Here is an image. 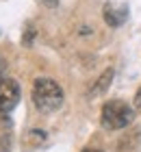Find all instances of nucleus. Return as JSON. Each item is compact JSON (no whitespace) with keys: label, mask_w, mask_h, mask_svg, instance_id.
I'll return each instance as SVG.
<instances>
[{"label":"nucleus","mask_w":141,"mask_h":152,"mask_svg":"<svg viewBox=\"0 0 141 152\" xmlns=\"http://www.w3.org/2000/svg\"><path fill=\"white\" fill-rule=\"evenodd\" d=\"M113 76H115V72H113V67H109V70H104L102 72V76L96 80V85L91 87V96H100V94H104L109 89V85L113 83Z\"/></svg>","instance_id":"39448f33"},{"label":"nucleus","mask_w":141,"mask_h":152,"mask_svg":"<svg viewBox=\"0 0 141 152\" xmlns=\"http://www.w3.org/2000/svg\"><path fill=\"white\" fill-rule=\"evenodd\" d=\"M102 15H104L109 26H122L126 20H128V7L124 2H107Z\"/></svg>","instance_id":"20e7f679"},{"label":"nucleus","mask_w":141,"mask_h":152,"mask_svg":"<svg viewBox=\"0 0 141 152\" xmlns=\"http://www.w3.org/2000/svg\"><path fill=\"white\" fill-rule=\"evenodd\" d=\"M33 102L39 111L52 113L63 104V89L50 78H37L33 85Z\"/></svg>","instance_id":"f257e3e1"},{"label":"nucleus","mask_w":141,"mask_h":152,"mask_svg":"<svg viewBox=\"0 0 141 152\" xmlns=\"http://www.w3.org/2000/svg\"><path fill=\"white\" fill-rule=\"evenodd\" d=\"M132 122V109L124 100H109L102 107V126L109 130L126 128Z\"/></svg>","instance_id":"f03ea898"},{"label":"nucleus","mask_w":141,"mask_h":152,"mask_svg":"<svg viewBox=\"0 0 141 152\" xmlns=\"http://www.w3.org/2000/svg\"><path fill=\"white\" fill-rule=\"evenodd\" d=\"M20 102V85L13 78L0 80V113H9Z\"/></svg>","instance_id":"7ed1b4c3"},{"label":"nucleus","mask_w":141,"mask_h":152,"mask_svg":"<svg viewBox=\"0 0 141 152\" xmlns=\"http://www.w3.org/2000/svg\"><path fill=\"white\" fill-rule=\"evenodd\" d=\"M135 107L141 109V87H139V91H137V96H135Z\"/></svg>","instance_id":"6e6552de"},{"label":"nucleus","mask_w":141,"mask_h":152,"mask_svg":"<svg viewBox=\"0 0 141 152\" xmlns=\"http://www.w3.org/2000/svg\"><path fill=\"white\" fill-rule=\"evenodd\" d=\"M33 37H35V31L31 28V26H28V33H24V44H26V46H31V44H33Z\"/></svg>","instance_id":"423d86ee"},{"label":"nucleus","mask_w":141,"mask_h":152,"mask_svg":"<svg viewBox=\"0 0 141 152\" xmlns=\"http://www.w3.org/2000/svg\"><path fill=\"white\" fill-rule=\"evenodd\" d=\"M83 152H102V150H96V148H87V150H83Z\"/></svg>","instance_id":"1a4fd4ad"},{"label":"nucleus","mask_w":141,"mask_h":152,"mask_svg":"<svg viewBox=\"0 0 141 152\" xmlns=\"http://www.w3.org/2000/svg\"><path fill=\"white\" fill-rule=\"evenodd\" d=\"M7 61L4 59H0V80H2V78H7Z\"/></svg>","instance_id":"0eeeda50"}]
</instances>
